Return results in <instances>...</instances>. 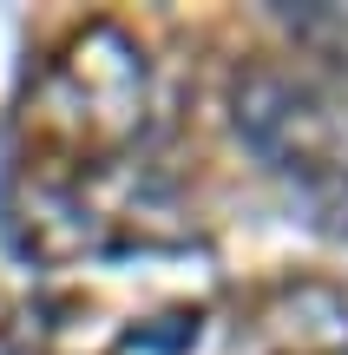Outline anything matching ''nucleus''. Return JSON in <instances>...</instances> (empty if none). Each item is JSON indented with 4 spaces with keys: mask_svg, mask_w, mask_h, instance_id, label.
<instances>
[{
    "mask_svg": "<svg viewBox=\"0 0 348 355\" xmlns=\"http://www.w3.org/2000/svg\"><path fill=\"white\" fill-rule=\"evenodd\" d=\"M138 119H145V66L112 26H92L53 66V79L33 99V132L53 152H66V171L73 178L79 171L99 178L131 145ZM73 178H59V184H73Z\"/></svg>",
    "mask_w": 348,
    "mask_h": 355,
    "instance_id": "obj_1",
    "label": "nucleus"
},
{
    "mask_svg": "<svg viewBox=\"0 0 348 355\" xmlns=\"http://www.w3.org/2000/svg\"><path fill=\"white\" fill-rule=\"evenodd\" d=\"M237 125L276 171H348V112L302 79H250L237 86Z\"/></svg>",
    "mask_w": 348,
    "mask_h": 355,
    "instance_id": "obj_2",
    "label": "nucleus"
},
{
    "mask_svg": "<svg viewBox=\"0 0 348 355\" xmlns=\"http://www.w3.org/2000/svg\"><path fill=\"white\" fill-rule=\"evenodd\" d=\"M0 355H33V349H20V343H0Z\"/></svg>",
    "mask_w": 348,
    "mask_h": 355,
    "instance_id": "obj_3",
    "label": "nucleus"
}]
</instances>
